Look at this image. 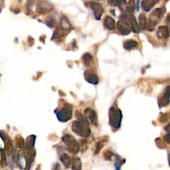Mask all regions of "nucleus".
<instances>
[{"mask_svg": "<svg viewBox=\"0 0 170 170\" xmlns=\"http://www.w3.org/2000/svg\"><path fill=\"white\" fill-rule=\"evenodd\" d=\"M125 162H122V160L121 159H117V160L115 163V167H116V170H120V167H122L123 163H124Z\"/></svg>", "mask_w": 170, "mask_h": 170, "instance_id": "23", "label": "nucleus"}, {"mask_svg": "<svg viewBox=\"0 0 170 170\" xmlns=\"http://www.w3.org/2000/svg\"><path fill=\"white\" fill-rule=\"evenodd\" d=\"M83 61L84 63V64L86 67H89V66L90 65L91 63L92 62L93 59H92V57L91 54H89V53H86L84 54V56L83 57Z\"/></svg>", "mask_w": 170, "mask_h": 170, "instance_id": "18", "label": "nucleus"}, {"mask_svg": "<svg viewBox=\"0 0 170 170\" xmlns=\"http://www.w3.org/2000/svg\"><path fill=\"white\" fill-rule=\"evenodd\" d=\"M165 130L167 131L169 134H170V123L165 128Z\"/></svg>", "mask_w": 170, "mask_h": 170, "instance_id": "29", "label": "nucleus"}, {"mask_svg": "<svg viewBox=\"0 0 170 170\" xmlns=\"http://www.w3.org/2000/svg\"><path fill=\"white\" fill-rule=\"evenodd\" d=\"M108 4L112 6H117L119 5V0H108Z\"/></svg>", "mask_w": 170, "mask_h": 170, "instance_id": "24", "label": "nucleus"}, {"mask_svg": "<svg viewBox=\"0 0 170 170\" xmlns=\"http://www.w3.org/2000/svg\"><path fill=\"white\" fill-rule=\"evenodd\" d=\"M46 23L49 27H53L54 26V21H51L49 19H48L46 21Z\"/></svg>", "mask_w": 170, "mask_h": 170, "instance_id": "27", "label": "nucleus"}, {"mask_svg": "<svg viewBox=\"0 0 170 170\" xmlns=\"http://www.w3.org/2000/svg\"><path fill=\"white\" fill-rule=\"evenodd\" d=\"M169 102H170L169 98L164 96L159 98V100H158L159 106H160V107H164V106H167L169 104Z\"/></svg>", "mask_w": 170, "mask_h": 170, "instance_id": "19", "label": "nucleus"}, {"mask_svg": "<svg viewBox=\"0 0 170 170\" xmlns=\"http://www.w3.org/2000/svg\"><path fill=\"white\" fill-rule=\"evenodd\" d=\"M169 163H170V154H169Z\"/></svg>", "mask_w": 170, "mask_h": 170, "instance_id": "31", "label": "nucleus"}, {"mask_svg": "<svg viewBox=\"0 0 170 170\" xmlns=\"http://www.w3.org/2000/svg\"><path fill=\"white\" fill-rule=\"evenodd\" d=\"M60 160L63 162V163L64 165L66 167H69L70 165L71 164V160L70 156L67 154V153H64L62 156L60 157Z\"/></svg>", "mask_w": 170, "mask_h": 170, "instance_id": "15", "label": "nucleus"}, {"mask_svg": "<svg viewBox=\"0 0 170 170\" xmlns=\"http://www.w3.org/2000/svg\"><path fill=\"white\" fill-rule=\"evenodd\" d=\"M85 114L86 115V118L90 120L92 124H95L96 120V114L94 111H92L90 108H86L85 111Z\"/></svg>", "mask_w": 170, "mask_h": 170, "instance_id": "13", "label": "nucleus"}, {"mask_svg": "<svg viewBox=\"0 0 170 170\" xmlns=\"http://www.w3.org/2000/svg\"><path fill=\"white\" fill-rule=\"evenodd\" d=\"M85 78L86 81L92 85H96L98 83V77L96 73L92 70H86L85 73Z\"/></svg>", "mask_w": 170, "mask_h": 170, "instance_id": "8", "label": "nucleus"}, {"mask_svg": "<svg viewBox=\"0 0 170 170\" xmlns=\"http://www.w3.org/2000/svg\"><path fill=\"white\" fill-rule=\"evenodd\" d=\"M90 8L92 11V12L94 13L96 19L100 20L104 12V9L102 4L96 2H91L90 3Z\"/></svg>", "mask_w": 170, "mask_h": 170, "instance_id": "7", "label": "nucleus"}, {"mask_svg": "<svg viewBox=\"0 0 170 170\" xmlns=\"http://www.w3.org/2000/svg\"><path fill=\"white\" fill-rule=\"evenodd\" d=\"M164 139H165V140L166 141V142H167L168 144H170V134H168L166 136H165Z\"/></svg>", "mask_w": 170, "mask_h": 170, "instance_id": "28", "label": "nucleus"}, {"mask_svg": "<svg viewBox=\"0 0 170 170\" xmlns=\"http://www.w3.org/2000/svg\"><path fill=\"white\" fill-rule=\"evenodd\" d=\"M163 12L162 9L157 8L155 10H153L150 15V19L148 22H147L146 29L150 31L154 30L156 24L163 18Z\"/></svg>", "mask_w": 170, "mask_h": 170, "instance_id": "3", "label": "nucleus"}, {"mask_svg": "<svg viewBox=\"0 0 170 170\" xmlns=\"http://www.w3.org/2000/svg\"><path fill=\"white\" fill-rule=\"evenodd\" d=\"M59 120L61 122H67L71 118H72V111L69 107L65 106L61 111L59 112H55Z\"/></svg>", "mask_w": 170, "mask_h": 170, "instance_id": "5", "label": "nucleus"}, {"mask_svg": "<svg viewBox=\"0 0 170 170\" xmlns=\"http://www.w3.org/2000/svg\"><path fill=\"white\" fill-rule=\"evenodd\" d=\"M127 3H128L126 1V0H119L118 6H119L120 9L122 11V12H126Z\"/></svg>", "mask_w": 170, "mask_h": 170, "instance_id": "22", "label": "nucleus"}, {"mask_svg": "<svg viewBox=\"0 0 170 170\" xmlns=\"http://www.w3.org/2000/svg\"><path fill=\"white\" fill-rule=\"evenodd\" d=\"M53 9V5L46 0H41L37 5V12L40 14H45L51 12Z\"/></svg>", "mask_w": 170, "mask_h": 170, "instance_id": "6", "label": "nucleus"}, {"mask_svg": "<svg viewBox=\"0 0 170 170\" xmlns=\"http://www.w3.org/2000/svg\"><path fill=\"white\" fill-rule=\"evenodd\" d=\"M60 23H61V27H62L63 29H69L70 27V23L69 21L66 18H63L61 19V21H60Z\"/></svg>", "mask_w": 170, "mask_h": 170, "instance_id": "20", "label": "nucleus"}, {"mask_svg": "<svg viewBox=\"0 0 170 170\" xmlns=\"http://www.w3.org/2000/svg\"><path fill=\"white\" fill-rule=\"evenodd\" d=\"M138 20H139V25H140V29H146L147 22V19H146V15L144 13H141L139 15Z\"/></svg>", "mask_w": 170, "mask_h": 170, "instance_id": "14", "label": "nucleus"}, {"mask_svg": "<svg viewBox=\"0 0 170 170\" xmlns=\"http://www.w3.org/2000/svg\"><path fill=\"white\" fill-rule=\"evenodd\" d=\"M138 45V42H136V41L134 40H129V41H126L124 43V48L125 49H132V48H134L136 47H137Z\"/></svg>", "mask_w": 170, "mask_h": 170, "instance_id": "16", "label": "nucleus"}, {"mask_svg": "<svg viewBox=\"0 0 170 170\" xmlns=\"http://www.w3.org/2000/svg\"><path fill=\"white\" fill-rule=\"evenodd\" d=\"M63 141L65 145L67 146V150L69 152L76 154L79 150V145L77 142L72 136L69 134H66L63 136Z\"/></svg>", "mask_w": 170, "mask_h": 170, "instance_id": "4", "label": "nucleus"}, {"mask_svg": "<svg viewBox=\"0 0 170 170\" xmlns=\"http://www.w3.org/2000/svg\"><path fill=\"white\" fill-rule=\"evenodd\" d=\"M82 168V163L80 159L74 158L72 161V169L73 170H80Z\"/></svg>", "mask_w": 170, "mask_h": 170, "instance_id": "17", "label": "nucleus"}, {"mask_svg": "<svg viewBox=\"0 0 170 170\" xmlns=\"http://www.w3.org/2000/svg\"><path fill=\"white\" fill-rule=\"evenodd\" d=\"M164 96H166L170 99V86H167L166 89L165 90V92H164Z\"/></svg>", "mask_w": 170, "mask_h": 170, "instance_id": "26", "label": "nucleus"}, {"mask_svg": "<svg viewBox=\"0 0 170 170\" xmlns=\"http://www.w3.org/2000/svg\"><path fill=\"white\" fill-rule=\"evenodd\" d=\"M157 37L159 39H167L169 36V31L167 26H160L157 28Z\"/></svg>", "mask_w": 170, "mask_h": 170, "instance_id": "9", "label": "nucleus"}, {"mask_svg": "<svg viewBox=\"0 0 170 170\" xmlns=\"http://www.w3.org/2000/svg\"><path fill=\"white\" fill-rule=\"evenodd\" d=\"M130 25H131V30L133 31V32L136 33H138L140 31V27L139 24L137 22L136 18L134 17V15L131 13L130 16Z\"/></svg>", "mask_w": 170, "mask_h": 170, "instance_id": "12", "label": "nucleus"}, {"mask_svg": "<svg viewBox=\"0 0 170 170\" xmlns=\"http://www.w3.org/2000/svg\"><path fill=\"white\" fill-rule=\"evenodd\" d=\"M122 114L119 109L114 107L111 108L109 111V122L113 128L118 129L121 125Z\"/></svg>", "mask_w": 170, "mask_h": 170, "instance_id": "2", "label": "nucleus"}, {"mask_svg": "<svg viewBox=\"0 0 170 170\" xmlns=\"http://www.w3.org/2000/svg\"><path fill=\"white\" fill-rule=\"evenodd\" d=\"M77 121L73 123L72 129L73 131L82 137H87L90 133V130L89 127V124L85 118L80 114H79V117Z\"/></svg>", "mask_w": 170, "mask_h": 170, "instance_id": "1", "label": "nucleus"}, {"mask_svg": "<svg viewBox=\"0 0 170 170\" xmlns=\"http://www.w3.org/2000/svg\"><path fill=\"white\" fill-rule=\"evenodd\" d=\"M166 21H167V22H170V14H169L168 16H167V19H166Z\"/></svg>", "mask_w": 170, "mask_h": 170, "instance_id": "30", "label": "nucleus"}, {"mask_svg": "<svg viewBox=\"0 0 170 170\" xmlns=\"http://www.w3.org/2000/svg\"><path fill=\"white\" fill-rule=\"evenodd\" d=\"M135 9V3L134 0H129V2L126 5V12H128L130 13H132Z\"/></svg>", "mask_w": 170, "mask_h": 170, "instance_id": "21", "label": "nucleus"}, {"mask_svg": "<svg viewBox=\"0 0 170 170\" xmlns=\"http://www.w3.org/2000/svg\"><path fill=\"white\" fill-rule=\"evenodd\" d=\"M116 22L111 16H106L105 21H104V25H105V28L108 29V30H114L115 28H116Z\"/></svg>", "mask_w": 170, "mask_h": 170, "instance_id": "11", "label": "nucleus"}, {"mask_svg": "<svg viewBox=\"0 0 170 170\" xmlns=\"http://www.w3.org/2000/svg\"><path fill=\"white\" fill-rule=\"evenodd\" d=\"M159 2L160 0H143L142 2V7L145 12H149L156 4L159 3Z\"/></svg>", "mask_w": 170, "mask_h": 170, "instance_id": "10", "label": "nucleus"}, {"mask_svg": "<svg viewBox=\"0 0 170 170\" xmlns=\"http://www.w3.org/2000/svg\"><path fill=\"white\" fill-rule=\"evenodd\" d=\"M112 156H113V153L110 151H107L105 153V156L106 160H111V158Z\"/></svg>", "mask_w": 170, "mask_h": 170, "instance_id": "25", "label": "nucleus"}]
</instances>
